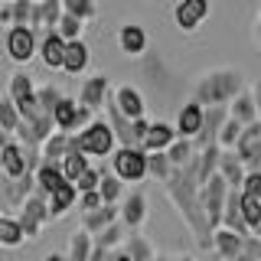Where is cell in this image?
<instances>
[{
	"mask_svg": "<svg viewBox=\"0 0 261 261\" xmlns=\"http://www.w3.org/2000/svg\"><path fill=\"white\" fill-rule=\"evenodd\" d=\"M160 186H163V193H167V199L173 202V209L179 212L183 225L190 228L193 242L199 245L202 251H206V248H209V239H212V228L206 225V216H202V206H199V186H196L190 167L173 170V173L167 176V183H160Z\"/></svg>",
	"mask_w": 261,
	"mask_h": 261,
	"instance_id": "6da1fadb",
	"label": "cell"
},
{
	"mask_svg": "<svg viewBox=\"0 0 261 261\" xmlns=\"http://www.w3.org/2000/svg\"><path fill=\"white\" fill-rule=\"evenodd\" d=\"M245 88H248V79H245L242 69H235V65H216V69H206L196 75L193 101L202 105V108H225Z\"/></svg>",
	"mask_w": 261,
	"mask_h": 261,
	"instance_id": "7a4b0ae2",
	"label": "cell"
},
{
	"mask_svg": "<svg viewBox=\"0 0 261 261\" xmlns=\"http://www.w3.org/2000/svg\"><path fill=\"white\" fill-rule=\"evenodd\" d=\"M75 137V147H79V153H85L88 160L92 157H111V150L118 144H114V134H111V127H108V121L105 118H92L85 127L79 130V134H72Z\"/></svg>",
	"mask_w": 261,
	"mask_h": 261,
	"instance_id": "3957f363",
	"label": "cell"
},
{
	"mask_svg": "<svg viewBox=\"0 0 261 261\" xmlns=\"http://www.w3.org/2000/svg\"><path fill=\"white\" fill-rule=\"evenodd\" d=\"M16 225H20L23 239L27 242H36L39 235H43V228L49 225V209H46V196L39 193H30L27 199H23V206L13 212Z\"/></svg>",
	"mask_w": 261,
	"mask_h": 261,
	"instance_id": "277c9868",
	"label": "cell"
},
{
	"mask_svg": "<svg viewBox=\"0 0 261 261\" xmlns=\"http://www.w3.org/2000/svg\"><path fill=\"white\" fill-rule=\"evenodd\" d=\"M111 176L121 183H144L147 179V153L141 147H114L111 150Z\"/></svg>",
	"mask_w": 261,
	"mask_h": 261,
	"instance_id": "5b68a950",
	"label": "cell"
},
{
	"mask_svg": "<svg viewBox=\"0 0 261 261\" xmlns=\"http://www.w3.org/2000/svg\"><path fill=\"white\" fill-rule=\"evenodd\" d=\"M36 39L39 33H33L30 27H7L4 33V53L16 69H27L36 59Z\"/></svg>",
	"mask_w": 261,
	"mask_h": 261,
	"instance_id": "8992f818",
	"label": "cell"
},
{
	"mask_svg": "<svg viewBox=\"0 0 261 261\" xmlns=\"http://www.w3.org/2000/svg\"><path fill=\"white\" fill-rule=\"evenodd\" d=\"M49 118H53V127H56V130H62V134H79V130L85 127L88 121L95 118V114L88 111V108H82V105H79L72 95H62L59 105L53 108V114H49Z\"/></svg>",
	"mask_w": 261,
	"mask_h": 261,
	"instance_id": "52a82bcc",
	"label": "cell"
},
{
	"mask_svg": "<svg viewBox=\"0 0 261 261\" xmlns=\"http://www.w3.org/2000/svg\"><path fill=\"white\" fill-rule=\"evenodd\" d=\"M108 105L121 114V118H127V121L147 118L144 92H141L137 85H130V82H121V85H114V88H111V92H108Z\"/></svg>",
	"mask_w": 261,
	"mask_h": 261,
	"instance_id": "ba28073f",
	"label": "cell"
},
{
	"mask_svg": "<svg viewBox=\"0 0 261 261\" xmlns=\"http://www.w3.org/2000/svg\"><path fill=\"white\" fill-rule=\"evenodd\" d=\"M212 13V4L209 0H173V7H170V16H173V27L179 33H196L202 27V23L209 20Z\"/></svg>",
	"mask_w": 261,
	"mask_h": 261,
	"instance_id": "9c48e42d",
	"label": "cell"
},
{
	"mask_svg": "<svg viewBox=\"0 0 261 261\" xmlns=\"http://www.w3.org/2000/svg\"><path fill=\"white\" fill-rule=\"evenodd\" d=\"M225 193L228 186L212 173L206 183L199 186V206H202V216H206V225L209 228H219V219H222V206H225Z\"/></svg>",
	"mask_w": 261,
	"mask_h": 261,
	"instance_id": "30bf717a",
	"label": "cell"
},
{
	"mask_svg": "<svg viewBox=\"0 0 261 261\" xmlns=\"http://www.w3.org/2000/svg\"><path fill=\"white\" fill-rule=\"evenodd\" d=\"M232 153L239 157V163L245 170H258V163H261V121L242 127V134H239V141H235Z\"/></svg>",
	"mask_w": 261,
	"mask_h": 261,
	"instance_id": "8fae6325",
	"label": "cell"
},
{
	"mask_svg": "<svg viewBox=\"0 0 261 261\" xmlns=\"http://www.w3.org/2000/svg\"><path fill=\"white\" fill-rule=\"evenodd\" d=\"M118 222L127 228V232H141L147 222V196L141 190L124 193L118 202Z\"/></svg>",
	"mask_w": 261,
	"mask_h": 261,
	"instance_id": "7c38bea8",
	"label": "cell"
},
{
	"mask_svg": "<svg viewBox=\"0 0 261 261\" xmlns=\"http://www.w3.org/2000/svg\"><path fill=\"white\" fill-rule=\"evenodd\" d=\"M108 92H111V79L105 75V72H95V75H88L85 82H82L75 101L82 105V108H88L92 114H98L105 108V101H108Z\"/></svg>",
	"mask_w": 261,
	"mask_h": 261,
	"instance_id": "4fadbf2b",
	"label": "cell"
},
{
	"mask_svg": "<svg viewBox=\"0 0 261 261\" xmlns=\"http://www.w3.org/2000/svg\"><path fill=\"white\" fill-rule=\"evenodd\" d=\"M225 114L232 121H239V124L245 127V124H255L258 121V98H255V88H245V92H239L232 98V101L225 105Z\"/></svg>",
	"mask_w": 261,
	"mask_h": 261,
	"instance_id": "5bb4252c",
	"label": "cell"
},
{
	"mask_svg": "<svg viewBox=\"0 0 261 261\" xmlns=\"http://www.w3.org/2000/svg\"><path fill=\"white\" fill-rule=\"evenodd\" d=\"M147 30L141 27V23H121L118 27V49L124 56H130V59H137V56L147 53Z\"/></svg>",
	"mask_w": 261,
	"mask_h": 261,
	"instance_id": "9a60e30c",
	"label": "cell"
},
{
	"mask_svg": "<svg viewBox=\"0 0 261 261\" xmlns=\"http://www.w3.org/2000/svg\"><path fill=\"white\" fill-rule=\"evenodd\" d=\"M199 124H202V105H196L193 98H190V101L179 105L176 121H173V130H176V137H186V141H193V137L199 134Z\"/></svg>",
	"mask_w": 261,
	"mask_h": 261,
	"instance_id": "2e32d148",
	"label": "cell"
},
{
	"mask_svg": "<svg viewBox=\"0 0 261 261\" xmlns=\"http://www.w3.org/2000/svg\"><path fill=\"white\" fill-rule=\"evenodd\" d=\"M88 65H92V49H88L85 39L65 43V53H62V72H69V75H85Z\"/></svg>",
	"mask_w": 261,
	"mask_h": 261,
	"instance_id": "e0dca14e",
	"label": "cell"
},
{
	"mask_svg": "<svg viewBox=\"0 0 261 261\" xmlns=\"http://www.w3.org/2000/svg\"><path fill=\"white\" fill-rule=\"evenodd\" d=\"M173 141H176V130H173L170 121H150V127H147V134H144L141 150L144 153H163Z\"/></svg>",
	"mask_w": 261,
	"mask_h": 261,
	"instance_id": "ac0fdd59",
	"label": "cell"
},
{
	"mask_svg": "<svg viewBox=\"0 0 261 261\" xmlns=\"http://www.w3.org/2000/svg\"><path fill=\"white\" fill-rule=\"evenodd\" d=\"M62 53H65V43L56 36L53 30H46L43 36L36 39V56H39V62H43L49 72L62 69Z\"/></svg>",
	"mask_w": 261,
	"mask_h": 261,
	"instance_id": "d6986e66",
	"label": "cell"
},
{
	"mask_svg": "<svg viewBox=\"0 0 261 261\" xmlns=\"http://www.w3.org/2000/svg\"><path fill=\"white\" fill-rule=\"evenodd\" d=\"M62 183H65V179L59 173V163H43V160H39V167L33 170V193L49 196V193L59 190Z\"/></svg>",
	"mask_w": 261,
	"mask_h": 261,
	"instance_id": "ffe728a7",
	"label": "cell"
},
{
	"mask_svg": "<svg viewBox=\"0 0 261 261\" xmlns=\"http://www.w3.org/2000/svg\"><path fill=\"white\" fill-rule=\"evenodd\" d=\"M75 186L72 183H62L56 193H49L46 196V209H49V222H56V219H62L65 212H72L75 209Z\"/></svg>",
	"mask_w": 261,
	"mask_h": 261,
	"instance_id": "44dd1931",
	"label": "cell"
},
{
	"mask_svg": "<svg viewBox=\"0 0 261 261\" xmlns=\"http://www.w3.org/2000/svg\"><path fill=\"white\" fill-rule=\"evenodd\" d=\"M209 248L216 251L222 261H232L242 255V235L228 232V228H212V239H209Z\"/></svg>",
	"mask_w": 261,
	"mask_h": 261,
	"instance_id": "7402d4cb",
	"label": "cell"
},
{
	"mask_svg": "<svg viewBox=\"0 0 261 261\" xmlns=\"http://www.w3.org/2000/svg\"><path fill=\"white\" fill-rule=\"evenodd\" d=\"M216 176L222 179V183L228 186V190H239V183H242V176H245V167L239 163V157H235L232 150H222V153H219Z\"/></svg>",
	"mask_w": 261,
	"mask_h": 261,
	"instance_id": "603a6c76",
	"label": "cell"
},
{
	"mask_svg": "<svg viewBox=\"0 0 261 261\" xmlns=\"http://www.w3.org/2000/svg\"><path fill=\"white\" fill-rule=\"evenodd\" d=\"M33 95H36V82H33L30 72L27 69L10 72V79H7V98H10L13 105H20V101H27Z\"/></svg>",
	"mask_w": 261,
	"mask_h": 261,
	"instance_id": "cb8c5ba5",
	"label": "cell"
},
{
	"mask_svg": "<svg viewBox=\"0 0 261 261\" xmlns=\"http://www.w3.org/2000/svg\"><path fill=\"white\" fill-rule=\"evenodd\" d=\"M111 222H118V206H98V209H92V212H85L82 216V232H88L95 239L101 228H108Z\"/></svg>",
	"mask_w": 261,
	"mask_h": 261,
	"instance_id": "d4e9b609",
	"label": "cell"
},
{
	"mask_svg": "<svg viewBox=\"0 0 261 261\" xmlns=\"http://www.w3.org/2000/svg\"><path fill=\"white\" fill-rule=\"evenodd\" d=\"M121 251H124L130 261H153V255H157L153 242L147 239V235H141V232H130L124 239V245H121Z\"/></svg>",
	"mask_w": 261,
	"mask_h": 261,
	"instance_id": "484cf974",
	"label": "cell"
},
{
	"mask_svg": "<svg viewBox=\"0 0 261 261\" xmlns=\"http://www.w3.org/2000/svg\"><path fill=\"white\" fill-rule=\"evenodd\" d=\"M65 153H69V134H62V130H53V134L39 144V160L43 163H59Z\"/></svg>",
	"mask_w": 261,
	"mask_h": 261,
	"instance_id": "4316f807",
	"label": "cell"
},
{
	"mask_svg": "<svg viewBox=\"0 0 261 261\" xmlns=\"http://www.w3.org/2000/svg\"><path fill=\"white\" fill-rule=\"evenodd\" d=\"M239 216H242V222L248 225V232L258 235L261 232V196L239 193Z\"/></svg>",
	"mask_w": 261,
	"mask_h": 261,
	"instance_id": "83f0119b",
	"label": "cell"
},
{
	"mask_svg": "<svg viewBox=\"0 0 261 261\" xmlns=\"http://www.w3.org/2000/svg\"><path fill=\"white\" fill-rule=\"evenodd\" d=\"M95 193H98V199H101V206H118L121 196H124V183H121L118 176H111V173L101 170V179H98Z\"/></svg>",
	"mask_w": 261,
	"mask_h": 261,
	"instance_id": "f1b7e54d",
	"label": "cell"
},
{
	"mask_svg": "<svg viewBox=\"0 0 261 261\" xmlns=\"http://www.w3.org/2000/svg\"><path fill=\"white\" fill-rule=\"evenodd\" d=\"M163 153H167V160H170L173 170H183V167H190V160L196 157V147H193V141H186V137H176Z\"/></svg>",
	"mask_w": 261,
	"mask_h": 261,
	"instance_id": "f546056e",
	"label": "cell"
},
{
	"mask_svg": "<svg viewBox=\"0 0 261 261\" xmlns=\"http://www.w3.org/2000/svg\"><path fill=\"white\" fill-rule=\"evenodd\" d=\"M92 248H95V245H92V235H88V232H82V228H75V232L69 235V248H65L62 255L69 258V261H88Z\"/></svg>",
	"mask_w": 261,
	"mask_h": 261,
	"instance_id": "4dcf8cb0",
	"label": "cell"
},
{
	"mask_svg": "<svg viewBox=\"0 0 261 261\" xmlns=\"http://www.w3.org/2000/svg\"><path fill=\"white\" fill-rule=\"evenodd\" d=\"M127 228L121 225V222H111L108 228H101V232L95 235V248H105V251H114V248H121V245H124V239H127Z\"/></svg>",
	"mask_w": 261,
	"mask_h": 261,
	"instance_id": "1f68e13d",
	"label": "cell"
},
{
	"mask_svg": "<svg viewBox=\"0 0 261 261\" xmlns=\"http://www.w3.org/2000/svg\"><path fill=\"white\" fill-rule=\"evenodd\" d=\"M88 167H92V163H88V157H85V153H79V150H69V153L59 160V173H62L65 183H75V176L85 173Z\"/></svg>",
	"mask_w": 261,
	"mask_h": 261,
	"instance_id": "d6a6232c",
	"label": "cell"
},
{
	"mask_svg": "<svg viewBox=\"0 0 261 261\" xmlns=\"http://www.w3.org/2000/svg\"><path fill=\"white\" fill-rule=\"evenodd\" d=\"M59 4H62V13L75 16V20H82L85 27L98 16V0H59Z\"/></svg>",
	"mask_w": 261,
	"mask_h": 261,
	"instance_id": "836d02e7",
	"label": "cell"
},
{
	"mask_svg": "<svg viewBox=\"0 0 261 261\" xmlns=\"http://www.w3.org/2000/svg\"><path fill=\"white\" fill-rule=\"evenodd\" d=\"M53 33L62 39V43H75V39H82V33H85V23L75 20V16H69V13H62L59 20H56Z\"/></svg>",
	"mask_w": 261,
	"mask_h": 261,
	"instance_id": "e575fe53",
	"label": "cell"
},
{
	"mask_svg": "<svg viewBox=\"0 0 261 261\" xmlns=\"http://www.w3.org/2000/svg\"><path fill=\"white\" fill-rule=\"evenodd\" d=\"M27 242L13 216H0V248H20Z\"/></svg>",
	"mask_w": 261,
	"mask_h": 261,
	"instance_id": "d590c367",
	"label": "cell"
},
{
	"mask_svg": "<svg viewBox=\"0 0 261 261\" xmlns=\"http://www.w3.org/2000/svg\"><path fill=\"white\" fill-rule=\"evenodd\" d=\"M62 95L65 92H62L59 85H53V82H49V85H36V105H39V111H43V114H53V108L59 105Z\"/></svg>",
	"mask_w": 261,
	"mask_h": 261,
	"instance_id": "8d00e7d4",
	"label": "cell"
},
{
	"mask_svg": "<svg viewBox=\"0 0 261 261\" xmlns=\"http://www.w3.org/2000/svg\"><path fill=\"white\" fill-rule=\"evenodd\" d=\"M16 124H20V114H16V105H13L7 95H0V134H10V137H13Z\"/></svg>",
	"mask_w": 261,
	"mask_h": 261,
	"instance_id": "74e56055",
	"label": "cell"
},
{
	"mask_svg": "<svg viewBox=\"0 0 261 261\" xmlns=\"http://www.w3.org/2000/svg\"><path fill=\"white\" fill-rule=\"evenodd\" d=\"M173 173L167 153H147V176H153L157 183H167V176Z\"/></svg>",
	"mask_w": 261,
	"mask_h": 261,
	"instance_id": "f35d334b",
	"label": "cell"
},
{
	"mask_svg": "<svg viewBox=\"0 0 261 261\" xmlns=\"http://www.w3.org/2000/svg\"><path fill=\"white\" fill-rule=\"evenodd\" d=\"M10 4V27H30L33 0H7Z\"/></svg>",
	"mask_w": 261,
	"mask_h": 261,
	"instance_id": "ab89813d",
	"label": "cell"
},
{
	"mask_svg": "<svg viewBox=\"0 0 261 261\" xmlns=\"http://www.w3.org/2000/svg\"><path fill=\"white\" fill-rule=\"evenodd\" d=\"M101 170L105 167H88L85 173H79L75 176V193H92V190H98V179H101Z\"/></svg>",
	"mask_w": 261,
	"mask_h": 261,
	"instance_id": "60d3db41",
	"label": "cell"
},
{
	"mask_svg": "<svg viewBox=\"0 0 261 261\" xmlns=\"http://www.w3.org/2000/svg\"><path fill=\"white\" fill-rule=\"evenodd\" d=\"M239 193L261 196V170H245V176H242V183H239Z\"/></svg>",
	"mask_w": 261,
	"mask_h": 261,
	"instance_id": "b9f144b4",
	"label": "cell"
},
{
	"mask_svg": "<svg viewBox=\"0 0 261 261\" xmlns=\"http://www.w3.org/2000/svg\"><path fill=\"white\" fill-rule=\"evenodd\" d=\"M147 127H150V121H147V118H137V121H130L127 147H141V144H144V134H147Z\"/></svg>",
	"mask_w": 261,
	"mask_h": 261,
	"instance_id": "7bdbcfd3",
	"label": "cell"
},
{
	"mask_svg": "<svg viewBox=\"0 0 261 261\" xmlns=\"http://www.w3.org/2000/svg\"><path fill=\"white\" fill-rule=\"evenodd\" d=\"M242 258L261 261V239H258V235H245V239H242Z\"/></svg>",
	"mask_w": 261,
	"mask_h": 261,
	"instance_id": "ee69618b",
	"label": "cell"
},
{
	"mask_svg": "<svg viewBox=\"0 0 261 261\" xmlns=\"http://www.w3.org/2000/svg\"><path fill=\"white\" fill-rule=\"evenodd\" d=\"M75 206H79L82 216H85V212H92V209L101 206V199H98V193H95V190H92V193H79V196H75Z\"/></svg>",
	"mask_w": 261,
	"mask_h": 261,
	"instance_id": "f6af8a7d",
	"label": "cell"
},
{
	"mask_svg": "<svg viewBox=\"0 0 261 261\" xmlns=\"http://www.w3.org/2000/svg\"><path fill=\"white\" fill-rule=\"evenodd\" d=\"M0 216H13V206H10V179L0 173Z\"/></svg>",
	"mask_w": 261,
	"mask_h": 261,
	"instance_id": "bcb514c9",
	"label": "cell"
},
{
	"mask_svg": "<svg viewBox=\"0 0 261 261\" xmlns=\"http://www.w3.org/2000/svg\"><path fill=\"white\" fill-rule=\"evenodd\" d=\"M0 23H4V27H10V4H0Z\"/></svg>",
	"mask_w": 261,
	"mask_h": 261,
	"instance_id": "7dc6e473",
	"label": "cell"
},
{
	"mask_svg": "<svg viewBox=\"0 0 261 261\" xmlns=\"http://www.w3.org/2000/svg\"><path fill=\"white\" fill-rule=\"evenodd\" d=\"M43 261H69V258H65V255H62V251H49V255H46Z\"/></svg>",
	"mask_w": 261,
	"mask_h": 261,
	"instance_id": "c3c4849f",
	"label": "cell"
},
{
	"mask_svg": "<svg viewBox=\"0 0 261 261\" xmlns=\"http://www.w3.org/2000/svg\"><path fill=\"white\" fill-rule=\"evenodd\" d=\"M176 258H179V261H196L193 255H176Z\"/></svg>",
	"mask_w": 261,
	"mask_h": 261,
	"instance_id": "681fc988",
	"label": "cell"
},
{
	"mask_svg": "<svg viewBox=\"0 0 261 261\" xmlns=\"http://www.w3.org/2000/svg\"><path fill=\"white\" fill-rule=\"evenodd\" d=\"M232 261H248V258H242V255H239V258H232Z\"/></svg>",
	"mask_w": 261,
	"mask_h": 261,
	"instance_id": "f907efd6",
	"label": "cell"
}]
</instances>
